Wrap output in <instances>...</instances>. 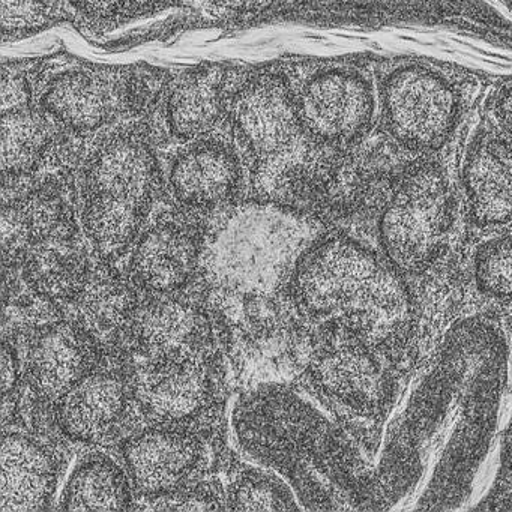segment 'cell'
<instances>
[{"label": "cell", "instance_id": "obj_1", "mask_svg": "<svg viewBox=\"0 0 512 512\" xmlns=\"http://www.w3.org/2000/svg\"><path fill=\"white\" fill-rule=\"evenodd\" d=\"M512 421V343L490 320L455 326L389 410L374 457L386 511H469L499 476Z\"/></svg>", "mask_w": 512, "mask_h": 512}, {"label": "cell", "instance_id": "obj_2", "mask_svg": "<svg viewBox=\"0 0 512 512\" xmlns=\"http://www.w3.org/2000/svg\"><path fill=\"white\" fill-rule=\"evenodd\" d=\"M289 286L307 316L350 329L370 346L388 343L409 323V295L400 278L343 236L314 242L296 263Z\"/></svg>", "mask_w": 512, "mask_h": 512}, {"label": "cell", "instance_id": "obj_3", "mask_svg": "<svg viewBox=\"0 0 512 512\" xmlns=\"http://www.w3.org/2000/svg\"><path fill=\"white\" fill-rule=\"evenodd\" d=\"M322 236V224L299 209L256 200L218 221L203 242L200 266L218 289L268 296L289 284L302 254Z\"/></svg>", "mask_w": 512, "mask_h": 512}, {"label": "cell", "instance_id": "obj_4", "mask_svg": "<svg viewBox=\"0 0 512 512\" xmlns=\"http://www.w3.org/2000/svg\"><path fill=\"white\" fill-rule=\"evenodd\" d=\"M157 185V163L139 137H113L97 149L85 172L82 221L100 256L110 259L130 247Z\"/></svg>", "mask_w": 512, "mask_h": 512}, {"label": "cell", "instance_id": "obj_5", "mask_svg": "<svg viewBox=\"0 0 512 512\" xmlns=\"http://www.w3.org/2000/svg\"><path fill=\"white\" fill-rule=\"evenodd\" d=\"M382 130L407 154L439 151L463 115V91L445 71L427 62H401L379 88Z\"/></svg>", "mask_w": 512, "mask_h": 512}, {"label": "cell", "instance_id": "obj_6", "mask_svg": "<svg viewBox=\"0 0 512 512\" xmlns=\"http://www.w3.org/2000/svg\"><path fill=\"white\" fill-rule=\"evenodd\" d=\"M452 226L448 176L436 161L403 173L380 218V242L401 271L422 272L439 256Z\"/></svg>", "mask_w": 512, "mask_h": 512}, {"label": "cell", "instance_id": "obj_7", "mask_svg": "<svg viewBox=\"0 0 512 512\" xmlns=\"http://www.w3.org/2000/svg\"><path fill=\"white\" fill-rule=\"evenodd\" d=\"M377 92L367 74L338 68L314 77L302 92L299 118L311 139L341 152L371 131Z\"/></svg>", "mask_w": 512, "mask_h": 512}, {"label": "cell", "instance_id": "obj_8", "mask_svg": "<svg viewBox=\"0 0 512 512\" xmlns=\"http://www.w3.org/2000/svg\"><path fill=\"white\" fill-rule=\"evenodd\" d=\"M310 370L320 391L352 409L370 412L385 398V376L370 344L343 326L317 347Z\"/></svg>", "mask_w": 512, "mask_h": 512}, {"label": "cell", "instance_id": "obj_9", "mask_svg": "<svg viewBox=\"0 0 512 512\" xmlns=\"http://www.w3.org/2000/svg\"><path fill=\"white\" fill-rule=\"evenodd\" d=\"M461 181L473 220L481 226L512 221V143L497 130H476L467 145Z\"/></svg>", "mask_w": 512, "mask_h": 512}, {"label": "cell", "instance_id": "obj_10", "mask_svg": "<svg viewBox=\"0 0 512 512\" xmlns=\"http://www.w3.org/2000/svg\"><path fill=\"white\" fill-rule=\"evenodd\" d=\"M200 455L199 440L175 427L149 428L133 437L124 451L134 487L148 497L178 491L196 469Z\"/></svg>", "mask_w": 512, "mask_h": 512}, {"label": "cell", "instance_id": "obj_11", "mask_svg": "<svg viewBox=\"0 0 512 512\" xmlns=\"http://www.w3.org/2000/svg\"><path fill=\"white\" fill-rule=\"evenodd\" d=\"M233 119L260 158L271 157L301 139V118L284 82L260 76L239 91Z\"/></svg>", "mask_w": 512, "mask_h": 512}, {"label": "cell", "instance_id": "obj_12", "mask_svg": "<svg viewBox=\"0 0 512 512\" xmlns=\"http://www.w3.org/2000/svg\"><path fill=\"white\" fill-rule=\"evenodd\" d=\"M211 392L208 371L196 356L149 362L137 382L146 413L163 425L181 424L200 415Z\"/></svg>", "mask_w": 512, "mask_h": 512}, {"label": "cell", "instance_id": "obj_13", "mask_svg": "<svg viewBox=\"0 0 512 512\" xmlns=\"http://www.w3.org/2000/svg\"><path fill=\"white\" fill-rule=\"evenodd\" d=\"M200 247L188 227L161 221L149 227L134 248L131 275L149 292H176L193 277L200 263Z\"/></svg>", "mask_w": 512, "mask_h": 512}, {"label": "cell", "instance_id": "obj_14", "mask_svg": "<svg viewBox=\"0 0 512 512\" xmlns=\"http://www.w3.org/2000/svg\"><path fill=\"white\" fill-rule=\"evenodd\" d=\"M56 403L59 427L68 437L98 443L121 424L128 404L127 388L116 374L92 370Z\"/></svg>", "mask_w": 512, "mask_h": 512}, {"label": "cell", "instance_id": "obj_15", "mask_svg": "<svg viewBox=\"0 0 512 512\" xmlns=\"http://www.w3.org/2000/svg\"><path fill=\"white\" fill-rule=\"evenodd\" d=\"M0 467V512L47 508L58 481V464L43 445L23 434H7Z\"/></svg>", "mask_w": 512, "mask_h": 512}, {"label": "cell", "instance_id": "obj_16", "mask_svg": "<svg viewBox=\"0 0 512 512\" xmlns=\"http://www.w3.org/2000/svg\"><path fill=\"white\" fill-rule=\"evenodd\" d=\"M88 337L74 323H58L40 332L29 353V379L41 398L58 401L91 373Z\"/></svg>", "mask_w": 512, "mask_h": 512}, {"label": "cell", "instance_id": "obj_17", "mask_svg": "<svg viewBox=\"0 0 512 512\" xmlns=\"http://www.w3.org/2000/svg\"><path fill=\"white\" fill-rule=\"evenodd\" d=\"M131 331L149 362L188 358L202 340V316L190 302L158 299L136 310Z\"/></svg>", "mask_w": 512, "mask_h": 512}, {"label": "cell", "instance_id": "obj_18", "mask_svg": "<svg viewBox=\"0 0 512 512\" xmlns=\"http://www.w3.org/2000/svg\"><path fill=\"white\" fill-rule=\"evenodd\" d=\"M238 161L221 145L206 143L176 160L170 173L173 196L193 209H212L226 203L239 185Z\"/></svg>", "mask_w": 512, "mask_h": 512}, {"label": "cell", "instance_id": "obj_19", "mask_svg": "<svg viewBox=\"0 0 512 512\" xmlns=\"http://www.w3.org/2000/svg\"><path fill=\"white\" fill-rule=\"evenodd\" d=\"M74 325L95 341L116 337L133 322L134 293L116 272L98 269L89 272L85 284L71 299Z\"/></svg>", "mask_w": 512, "mask_h": 512}, {"label": "cell", "instance_id": "obj_20", "mask_svg": "<svg viewBox=\"0 0 512 512\" xmlns=\"http://www.w3.org/2000/svg\"><path fill=\"white\" fill-rule=\"evenodd\" d=\"M23 254L29 286L49 299L71 301L91 272L86 253L71 230L37 242Z\"/></svg>", "mask_w": 512, "mask_h": 512}, {"label": "cell", "instance_id": "obj_21", "mask_svg": "<svg viewBox=\"0 0 512 512\" xmlns=\"http://www.w3.org/2000/svg\"><path fill=\"white\" fill-rule=\"evenodd\" d=\"M47 109L76 130H95L115 112L112 86L97 74L68 73L59 77L44 98Z\"/></svg>", "mask_w": 512, "mask_h": 512}, {"label": "cell", "instance_id": "obj_22", "mask_svg": "<svg viewBox=\"0 0 512 512\" xmlns=\"http://www.w3.org/2000/svg\"><path fill=\"white\" fill-rule=\"evenodd\" d=\"M71 229L64 202L49 188L34 191L2 211V247L8 253H25L31 245Z\"/></svg>", "mask_w": 512, "mask_h": 512}, {"label": "cell", "instance_id": "obj_23", "mask_svg": "<svg viewBox=\"0 0 512 512\" xmlns=\"http://www.w3.org/2000/svg\"><path fill=\"white\" fill-rule=\"evenodd\" d=\"M130 482L106 455H91L74 469L61 499L65 511L130 509Z\"/></svg>", "mask_w": 512, "mask_h": 512}, {"label": "cell", "instance_id": "obj_24", "mask_svg": "<svg viewBox=\"0 0 512 512\" xmlns=\"http://www.w3.org/2000/svg\"><path fill=\"white\" fill-rule=\"evenodd\" d=\"M50 142L46 119L32 110L4 112L0 164L4 175L17 176L34 169Z\"/></svg>", "mask_w": 512, "mask_h": 512}, {"label": "cell", "instance_id": "obj_25", "mask_svg": "<svg viewBox=\"0 0 512 512\" xmlns=\"http://www.w3.org/2000/svg\"><path fill=\"white\" fill-rule=\"evenodd\" d=\"M220 113V83L215 74L200 73L182 83L169 103L173 133L182 139L206 133Z\"/></svg>", "mask_w": 512, "mask_h": 512}, {"label": "cell", "instance_id": "obj_26", "mask_svg": "<svg viewBox=\"0 0 512 512\" xmlns=\"http://www.w3.org/2000/svg\"><path fill=\"white\" fill-rule=\"evenodd\" d=\"M229 508L235 511H283L296 509L298 505L278 479L250 470L230 487Z\"/></svg>", "mask_w": 512, "mask_h": 512}, {"label": "cell", "instance_id": "obj_27", "mask_svg": "<svg viewBox=\"0 0 512 512\" xmlns=\"http://www.w3.org/2000/svg\"><path fill=\"white\" fill-rule=\"evenodd\" d=\"M475 278L479 289L487 295L512 299V236L493 239L479 248Z\"/></svg>", "mask_w": 512, "mask_h": 512}, {"label": "cell", "instance_id": "obj_28", "mask_svg": "<svg viewBox=\"0 0 512 512\" xmlns=\"http://www.w3.org/2000/svg\"><path fill=\"white\" fill-rule=\"evenodd\" d=\"M53 0H0V23L4 34H22L46 25Z\"/></svg>", "mask_w": 512, "mask_h": 512}, {"label": "cell", "instance_id": "obj_29", "mask_svg": "<svg viewBox=\"0 0 512 512\" xmlns=\"http://www.w3.org/2000/svg\"><path fill=\"white\" fill-rule=\"evenodd\" d=\"M155 503L157 509H172V511H197V509H218L223 508L221 500L208 490L185 491V493L167 494L157 497Z\"/></svg>", "mask_w": 512, "mask_h": 512}, {"label": "cell", "instance_id": "obj_30", "mask_svg": "<svg viewBox=\"0 0 512 512\" xmlns=\"http://www.w3.org/2000/svg\"><path fill=\"white\" fill-rule=\"evenodd\" d=\"M488 110L496 130L512 143V80L496 89Z\"/></svg>", "mask_w": 512, "mask_h": 512}, {"label": "cell", "instance_id": "obj_31", "mask_svg": "<svg viewBox=\"0 0 512 512\" xmlns=\"http://www.w3.org/2000/svg\"><path fill=\"white\" fill-rule=\"evenodd\" d=\"M74 5L91 16L107 17L118 14L133 0H73Z\"/></svg>", "mask_w": 512, "mask_h": 512}, {"label": "cell", "instance_id": "obj_32", "mask_svg": "<svg viewBox=\"0 0 512 512\" xmlns=\"http://www.w3.org/2000/svg\"><path fill=\"white\" fill-rule=\"evenodd\" d=\"M17 382V364L14 350L8 344L2 349V391L4 395L13 391Z\"/></svg>", "mask_w": 512, "mask_h": 512}, {"label": "cell", "instance_id": "obj_33", "mask_svg": "<svg viewBox=\"0 0 512 512\" xmlns=\"http://www.w3.org/2000/svg\"><path fill=\"white\" fill-rule=\"evenodd\" d=\"M2 98H4V107L10 103V100L13 101L11 104V110L19 109V104H22L23 98H25V91H23L22 83L17 82L14 79H8L7 76L4 77V86H2Z\"/></svg>", "mask_w": 512, "mask_h": 512}]
</instances>
